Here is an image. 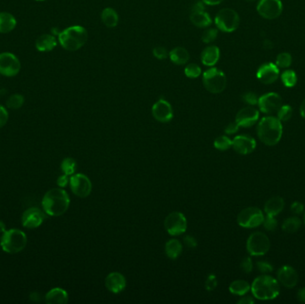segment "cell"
Returning a JSON list of instances; mask_svg holds the SVG:
<instances>
[{"instance_id": "cell-48", "label": "cell", "mask_w": 305, "mask_h": 304, "mask_svg": "<svg viewBox=\"0 0 305 304\" xmlns=\"http://www.w3.org/2000/svg\"><path fill=\"white\" fill-rule=\"evenodd\" d=\"M239 128H240L239 125L234 121V122H230L229 124L227 125V127L225 128V132L228 135H232V134H235L239 131Z\"/></svg>"}, {"instance_id": "cell-23", "label": "cell", "mask_w": 305, "mask_h": 304, "mask_svg": "<svg viewBox=\"0 0 305 304\" xmlns=\"http://www.w3.org/2000/svg\"><path fill=\"white\" fill-rule=\"evenodd\" d=\"M285 208V201L280 196H273L265 202L264 213L268 216H275L282 213Z\"/></svg>"}, {"instance_id": "cell-55", "label": "cell", "mask_w": 305, "mask_h": 304, "mask_svg": "<svg viewBox=\"0 0 305 304\" xmlns=\"http://www.w3.org/2000/svg\"><path fill=\"white\" fill-rule=\"evenodd\" d=\"M300 114H301V117L305 120V99L301 102V106H300Z\"/></svg>"}, {"instance_id": "cell-53", "label": "cell", "mask_w": 305, "mask_h": 304, "mask_svg": "<svg viewBox=\"0 0 305 304\" xmlns=\"http://www.w3.org/2000/svg\"><path fill=\"white\" fill-rule=\"evenodd\" d=\"M296 298L301 303H305V287H302V288L298 290L297 293H296Z\"/></svg>"}, {"instance_id": "cell-8", "label": "cell", "mask_w": 305, "mask_h": 304, "mask_svg": "<svg viewBox=\"0 0 305 304\" xmlns=\"http://www.w3.org/2000/svg\"><path fill=\"white\" fill-rule=\"evenodd\" d=\"M270 249V241L268 235L257 231L249 235L247 241V250L252 256H263Z\"/></svg>"}, {"instance_id": "cell-42", "label": "cell", "mask_w": 305, "mask_h": 304, "mask_svg": "<svg viewBox=\"0 0 305 304\" xmlns=\"http://www.w3.org/2000/svg\"><path fill=\"white\" fill-rule=\"evenodd\" d=\"M242 100L244 103L247 104L251 107H254L255 105H257L259 97L254 92H247L242 95Z\"/></svg>"}, {"instance_id": "cell-34", "label": "cell", "mask_w": 305, "mask_h": 304, "mask_svg": "<svg viewBox=\"0 0 305 304\" xmlns=\"http://www.w3.org/2000/svg\"><path fill=\"white\" fill-rule=\"evenodd\" d=\"M77 168V163L76 161L73 158L67 157L63 159L62 163H61V170L63 174H66L68 176L74 175L75 171Z\"/></svg>"}, {"instance_id": "cell-37", "label": "cell", "mask_w": 305, "mask_h": 304, "mask_svg": "<svg viewBox=\"0 0 305 304\" xmlns=\"http://www.w3.org/2000/svg\"><path fill=\"white\" fill-rule=\"evenodd\" d=\"M184 73L189 79H197L202 75V69L196 63H188L185 67Z\"/></svg>"}, {"instance_id": "cell-2", "label": "cell", "mask_w": 305, "mask_h": 304, "mask_svg": "<svg viewBox=\"0 0 305 304\" xmlns=\"http://www.w3.org/2000/svg\"><path fill=\"white\" fill-rule=\"evenodd\" d=\"M282 134L283 126L278 117L268 115L262 118L258 123V138L266 146H276L281 140Z\"/></svg>"}, {"instance_id": "cell-17", "label": "cell", "mask_w": 305, "mask_h": 304, "mask_svg": "<svg viewBox=\"0 0 305 304\" xmlns=\"http://www.w3.org/2000/svg\"><path fill=\"white\" fill-rule=\"evenodd\" d=\"M152 114L156 121L166 123L172 121L173 118V110L172 105L164 99H159L152 107Z\"/></svg>"}, {"instance_id": "cell-1", "label": "cell", "mask_w": 305, "mask_h": 304, "mask_svg": "<svg viewBox=\"0 0 305 304\" xmlns=\"http://www.w3.org/2000/svg\"><path fill=\"white\" fill-rule=\"evenodd\" d=\"M70 206V197L62 188H53L45 194L42 207L45 213L52 217L63 215Z\"/></svg>"}, {"instance_id": "cell-28", "label": "cell", "mask_w": 305, "mask_h": 304, "mask_svg": "<svg viewBox=\"0 0 305 304\" xmlns=\"http://www.w3.org/2000/svg\"><path fill=\"white\" fill-rule=\"evenodd\" d=\"M16 27V19L9 13H0V33H9Z\"/></svg>"}, {"instance_id": "cell-4", "label": "cell", "mask_w": 305, "mask_h": 304, "mask_svg": "<svg viewBox=\"0 0 305 304\" xmlns=\"http://www.w3.org/2000/svg\"><path fill=\"white\" fill-rule=\"evenodd\" d=\"M88 39L87 29L80 25L68 27L58 34L59 43L67 51H77L87 43Z\"/></svg>"}, {"instance_id": "cell-6", "label": "cell", "mask_w": 305, "mask_h": 304, "mask_svg": "<svg viewBox=\"0 0 305 304\" xmlns=\"http://www.w3.org/2000/svg\"><path fill=\"white\" fill-rule=\"evenodd\" d=\"M202 84L207 91L212 94H220L227 87V77L222 71L210 67L202 74Z\"/></svg>"}, {"instance_id": "cell-12", "label": "cell", "mask_w": 305, "mask_h": 304, "mask_svg": "<svg viewBox=\"0 0 305 304\" xmlns=\"http://www.w3.org/2000/svg\"><path fill=\"white\" fill-rule=\"evenodd\" d=\"M21 71V62L16 55L4 52L0 54V74L6 77H14Z\"/></svg>"}, {"instance_id": "cell-51", "label": "cell", "mask_w": 305, "mask_h": 304, "mask_svg": "<svg viewBox=\"0 0 305 304\" xmlns=\"http://www.w3.org/2000/svg\"><path fill=\"white\" fill-rule=\"evenodd\" d=\"M69 182H70V180H69L68 175H66V174H63L62 176L59 177L58 179H57V185L60 187H66Z\"/></svg>"}, {"instance_id": "cell-13", "label": "cell", "mask_w": 305, "mask_h": 304, "mask_svg": "<svg viewBox=\"0 0 305 304\" xmlns=\"http://www.w3.org/2000/svg\"><path fill=\"white\" fill-rule=\"evenodd\" d=\"M256 9L261 17L267 20H274L282 14L283 5L280 0H260Z\"/></svg>"}, {"instance_id": "cell-33", "label": "cell", "mask_w": 305, "mask_h": 304, "mask_svg": "<svg viewBox=\"0 0 305 304\" xmlns=\"http://www.w3.org/2000/svg\"><path fill=\"white\" fill-rule=\"evenodd\" d=\"M281 81L287 88H294L297 83V75L293 70H287L281 74Z\"/></svg>"}, {"instance_id": "cell-3", "label": "cell", "mask_w": 305, "mask_h": 304, "mask_svg": "<svg viewBox=\"0 0 305 304\" xmlns=\"http://www.w3.org/2000/svg\"><path fill=\"white\" fill-rule=\"evenodd\" d=\"M253 296L260 300H270L280 295V284L268 274H262L254 279L251 285Z\"/></svg>"}, {"instance_id": "cell-54", "label": "cell", "mask_w": 305, "mask_h": 304, "mask_svg": "<svg viewBox=\"0 0 305 304\" xmlns=\"http://www.w3.org/2000/svg\"><path fill=\"white\" fill-rule=\"evenodd\" d=\"M202 1L207 6H218L221 4L224 0H202Z\"/></svg>"}, {"instance_id": "cell-27", "label": "cell", "mask_w": 305, "mask_h": 304, "mask_svg": "<svg viewBox=\"0 0 305 304\" xmlns=\"http://www.w3.org/2000/svg\"><path fill=\"white\" fill-rule=\"evenodd\" d=\"M170 60L176 65H185L188 63L190 55L188 50L182 47H177L169 53Z\"/></svg>"}, {"instance_id": "cell-40", "label": "cell", "mask_w": 305, "mask_h": 304, "mask_svg": "<svg viewBox=\"0 0 305 304\" xmlns=\"http://www.w3.org/2000/svg\"><path fill=\"white\" fill-rule=\"evenodd\" d=\"M218 29L214 28H206L202 34V41L206 44H211L217 40Z\"/></svg>"}, {"instance_id": "cell-52", "label": "cell", "mask_w": 305, "mask_h": 304, "mask_svg": "<svg viewBox=\"0 0 305 304\" xmlns=\"http://www.w3.org/2000/svg\"><path fill=\"white\" fill-rule=\"evenodd\" d=\"M239 304H253L254 303V300L253 297L250 295H243L241 299L238 301Z\"/></svg>"}, {"instance_id": "cell-59", "label": "cell", "mask_w": 305, "mask_h": 304, "mask_svg": "<svg viewBox=\"0 0 305 304\" xmlns=\"http://www.w3.org/2000/svg\"><path fill=\"white\" fill-rule=\"evenodd\" d=\"M303 222H304L305 224V212L304 213H303Z\"/></svg>"}, {"instance_id": "cell-36", "label": "cell", "mask_w": 305, "mask_h": 304, "mask_svg": "<svg viewBox=\"0 0 305 304\" xmlns=\"http://www.w3.org/2000/svg\"><path fill=\"white\" fill-rule=\"evenodd\" d=\"M24 104V97L23 95L20 94H15L12 95L7 101V107L13 110H17L20 109Z\"/></svg>"}, {"instance_id": "cell-26", "label": "cell", "mask_w": 305, "mask_h": 304, "mask_svg": "<svg viewBox=\"0 0 305 304\" xmlns=\"http://www.w3.org/2000/svg\"><path fill=\"white\" fill-rule=\"evenodd\" d=\"M35 45L40 52H50L57 46V41L53 35L43 34L38 38Z\"/></svg>"}, {"instance_id": "cell-39", "label": "cell", "mask_w": 305, "mask_h": 304, "mask_svg": "<svg viewBox=\"0 0 305 304\" xmlns=\"http://www.w3.org/2000/svg\"><path fill=\"white\" fill-rule=\"evenodd\" d=\"M213 145H214V147L218 150H228L230 147H232V140L228 137L220 136L214 140Z\"/></svg>"}, {"instance_id": "cell-9", "label": "cell", "mask_w": 305, "mask_h": 304, "mask_svg": "<svg viewBox=\"0 0 305 304\" xmlns=\"http://www.w3.org/2000/svg\"><path fill=\"white\" fill-rule=\"evenodd\" d=\"M264 214L258 207H247L243 209L238 215V223L245 228H255L262 225Z\"/></svg>"}, {"instance_id": "cell-7", "label": "cell", "mask_w": 305, "mask_h": 304, "mask_svg": "<svg viewBox=\"0 0 305 304\" xmlns=\"http://www.w3.org/2000/svg\"><path fill=\"white\" fill-rule=\"evenodd\" d=\"M218 29L226 33H231L238 29L240 24V17L238 12L232 8H222L218 12L214 18Z\"/></svg>"}, {"instance_id": "cell-46", "label": "cell", "mask_w": 305, "mask_h": 304, "mask_svg": "<svg viewBox=\"0 0 305 304\" xmlns=\"http://www.w3.org/2000/svg\"><path fill=\"white\" fill-rule=\"evenodd\" d=\"M291 211L295 215H300L304 212V206L301 201H295L291 205Z\"/></svg>"}, {"instance_id": "cell-25", "label": "cell", "mask_w": 305, "mask_h": 304, "mask_svg": "<svg viewBox=\"0 0 305 304\" xmlns=\"http://www.w3.org/2000/svg\"><path fill=\"white\" fill-rule=\"evenodd\" d=\"M68 293L63 288L55 287L50 290L45 296V300L48 304H64L68 302Z\"/></svg>"}, {"instance_id": "cell-18", "label": "cell", "mask_w": 305, "mask_h": 304, "mask_svg": "<svg viewBox=\"0 0 305 304\" xmlns=\"http://www.w3.org/2000/svg\"><path fill=\"white\" fill-rule=\"evenodd\" d=\"M277 280L284 287L294 288L297 285L299 276L294 267L285 265L280 267L277 272Z\"/></svg>"}, {"instance_id": "cell-58", "label": "cell", "mask_w": 305, "mask_h": 304, "mask_svg": "<svg viewBox=\"0 0 305 304\" xmlns=\"http://www.w3.org/2000/svg\"><path fill=\"white\" fill-rule=\"evenodd\" d=\"M245 1H247V2H254L255 0H245Z\"/></svg>"}, {"instance_id": "cell-20", "label": "cell", "mask_w": 305, "mask_h": 304, "mask_svg": "<svg viewBox=\"0 0 305 304\" xmlns=\"http://www.w3.org/2000/svg\"><path fill=\"white\" fill-rule=\"evenodd\" d=\"M256 76L261 83L265 85L272 84L280 76V68L272 62L264 63L258 69Z\"/></svg>"}, {"instance_id": "cell-49", "label": "cell", "mask_w": 305, "mask_h": 304, "mask_svg": "<svg viewBox=\"0 0 305 304\" xmlns=\"http://www.w3.org/2000/svg\"><path fill=\"white\" fill-rule=\"evenodd\" d=\"M206 288L211 291V290H213L216 286H217V280H216V278L214 277L213 275L209 276V278L207 279V281H206Z\"/></svg>"}, {"instance_id": "cell-11", "label": "cell", "mask_w": 305, "mask_h": 304, "mask_svg": "<svg viewBox=\"0 0 305 304\" xmlns=\"http://www.w3.org/2000/svg\"><path fill=\"white\" fill-rule=\"evenodd\" d=\"M257 105L261 113L272 115L280 110L283 105V100L278 93L270 92L260 96Z\"/></svg>"}, {"instance_id": "cell-32", "label": "cell", "mask_w": 305, "mask_h": 304, "mask_svg": "<svg viewBox=\"0 0 305 304\" xmlns=\"http://www.w3.org/2000/svg\"><path fill=\"white\" fill-rule=\"evenodd\" d=\"M301 226V220L297 216L288 217L282 223V230L288 234L296 233Z\"/></svg>"}, {"instance_id": "cell-29", "label": "cell", "mask_w": 305, "mask_h": 304, "mask_svg": "<svg viewBox=\"0 0 305 304\" xmlns=\"http://www.w3.org/2000/svg\"><path fill=\"white\" fill-rule=\"evenodd\" d=\"M101 20L108 28H114L119 23V15L114 8H107L101 13Z\"/></svg>"}, {"instance_id": "cell-43", "label": "cell", "mask_w": 305, "mask_h": 304, "mask_svg": "<svg viewBox=\"0 0 305 304\" xmlns=\"http://www.w3.org/2000/svg\"><path fill=\"white\" fill-rule=\"evenodd\" d=\"M240 268H241V271H242L244 273H246V274H249V273L253 272L254 264H253V260H252L250 257H245V258L241 260Z\"/></svg>"}, {"instance_id": "cell-50", "label": "cell", "mask_w": 305, "mask_h": 304, "mask_svg": "<svg viewBox=\"0 0 305 304\" xmlns=\"http://www.w3.org/2000/svg\"><path fill=\"white\" fill-rule=\"evenodd\" d=\"M184 243L186 246H188L189 248H195L197 246V242L195 238H193L191 235H187L185 237Z\"/></svg>"}, {"instance_id": "cell-44", "label": "cell", "mask_w": 305, "mask_h": 304, "mask_svg": "<svg viewBox=\"0 0 305 304\" xmlns=\"http://www.w3.org/2000/svg\"><path fill=\"white\" fill-rule=\"evenodd\" d=\"M256 267L261 274H269L273 272V266L266 260H260L256 263Z\"/></svg>"}, {"instance_id": "cell-57", "label": "cell", "mask_w": 305, "mask_h": 304, "mask_svg": "<svg viewBox=\"0 0 305 304\" xmlns=\"http://www.w3.org/2000/svg\"><path fill=\"white\" fill-rule=\"evenodd\" d=\"M7 230L6 228V224L0 220V233H4L5 231Z\"/></svg>"}, {"instance_id": "cell-41", "label": "cell", "mask_w": 305, "mask_h": 304, "mask_svg": "<svg viewBox=\"0 0 305 304\" xmlns=\"http://www.w3.org/2000/svg\"><path fill=\"white\" fill-rule=\"evenodd\" d=\"M262 225H263V227H264L266 230L268 231V232H273V231L276 230L277 228H278L279 222H278V220H277L275 216L266 215L264 220L262 222Z\"/></svg>"}, {"instance_id": "cell-15", "label": "cell", "mask_w": 305, "mask_h": 304, "mask_svg": "<svg viewBox=\"0 0 305 304\" xmlns=\"http://www.w3.org/2000/svg\"><path fill=\"white\" fill-rule=\"evenodd\" d=\"M260 117L259 111L254 107H244L235 115V122L242 128H250L254 126Z\"/></svg>"}, {"instance_id": "cell-38", "label": "cell", "mask_w": 305, "mask_h": 304, "mask_svg": "<svg viewBox=\"0 0 305 304\" xmlns=\"http://www.w3.org/2000/svg\"><path fill=\"white\" fill-rule=\"evenodd\" d=\"M293 116V108L289 105H282L280 110L277 112V117L281 122H286Z\"/></svg>"}, {"instance_id": "cell-60", "label": "cell", "mask_w": 305, "mask_h": 304, "mask_svg": "<svg viewBox=\"0 0 305 304\" xmlns=\"http://www.w3.org/2000/svg\"><path fill=\"white\" fill-rule=\"evenodd\" d=\"M36 1H45V0H36Z\"/></svg>"}, {"instance_id": "cell-10", "label": "cell", "mask_w": 305, "mask_h": 304, "mask_svg": "<svg viewBox=\"0 0 305 304\" xmlns=\"http://www.w3.org/2000/svg\"><path fill=\"white\" fill-rule=\"evenodd\" d=\"M164 227L171 235H180L187 230V219L183 213L179 212L170 213L164 220Z\"/></svg>"}, {"instance_id": "cell-35", "label": "cell", "mask_w": 305, "mask_h": 304, "mask_svg": "<svg viewBox=\"0 0 305 304\" xmlns=\"http://www.w3.org/2000/svg\"><path fill=\"white\" fill-rule=\"evenodd\" d=\"M292 62H293L292 55L289 53H287V52H283V53H280V55L277 56L276 63L275 64L279 68L287 69V68L290 67Z\"/></svg>"}, {"instance_id": "cell-56", "label": "cell", "mask_w": 305, "mask_h": 304, "mask_svg": "<svg viewBox=\"0 0 305 304\" xmlns=\"http://www.w3.org/2000/svg\"><path fill=\"white\" fill-rule=\"evenodd\" d=\"M263 48H266V49H270V48H273V43L272 41L266 40V41H263Z\"/></svg>"}, {"instance_id": "cell-30", "label": "cell", "mask_w": 305, "mask_h": 304, "mask_svg": "<svg viewBox=\"0 0 305 304\" xmlns=\"http://www.w3.org/2000/svg\"><path fill=\"white\" fill-rule=\"evenodd\" d=\"M165 253L172 260H175L182 253V244L178 239H170L165 245Z\"/></svg>"}, {"instance_id": "cell-21", "label": "cell", "mask_w": 305, "mask_h": 304, "mask_svg": "<svg viewBox=\"0 0 305 304\" xmlns=\"http://www.w3.org/2000/svg\"><path fill=\"white\" fill-rule=\"evenodd\" d=\"M107 289L114 293H119L125 289L126 279L119 272H112L107 276L105 281Z\"/></svg>"}, {"instance_id": "cell-45", "label": "cell", "mask_w": 305, "mask_h": 304, "mask_svg": "<svg viewBox=\"0 0 305 304\" xmlns=\"http://www.w3.org/2000/svg\"><path fill=\"white\" fill-rule=\"evenodd\" d=\"M153 55L158 60H165L169 56V53L164 47L157 46L153 49Z\"/></svg>"}, {"instance_id": "cell-47", "label": "cell", "mask_w": 305, "mask_h": 304, "mask_svg": "<svg viewBox=\"0 0 305 304\" xmlns=\"http://www.w3.org/2000/svg\"><path fill=\"white\" fill-rule=\"evenodd\" d=\"M8 121V113L4 107L0 106V128L4 127Z\"/></svg>"}, {"instance_id": "cell-5", "label": "cell", "mask_w": 305, "mask_h": 304, "mask_svg": "<svg viewBox=\"0 0 305 304\" xmlns=\"http://www.w3.org/2000/svg\"><path fill=\"white\" fill-rule=\"evenodd\" d=\"M27 245V237L20 229L13 228L5 231L1 238L0 246L7 253L15 254L22 252Z\"/></svg>"}, {"instance_id": "cell-14", "label": "cell", "mask_w": 305, "mask_h": 304, "mask_svg": "<svg viewBox=\"0 0 305 304\" xmlns=\"http://www.w3.org/2000/svg\"><path fill=\"white\" fill-rule=\"evenodd\" d=\"M71 189L78 197L85 198L88 196L92 190V184L88 177L78 173L72 175L70 179Z\"/></svg>"}, {"instance_id": "cell-31", "label": "cell", "mask_w": 305, "mask_h": 304, "mask_svg": "<svg viewBox=\"0 0 305 304\" xmlns=\"http://www.w3.org/2000/svg\"><path fill=\"white\" fill-rule=\"evenodd\" d=\"M228 289H229V292L233 293V294L239 295V296H243V295L247 294L249 291H251V285L246 280L239 279V280L233 281L229 285Z\"/></svg>"}, {"instance_id": "cell-24", "label": "cell", "mask_w": 305, "mask_h": 304, "mask_svg": "<svg viewBox=\"0 0 305 304\" xmlns=\"http://www.w3.org/2000/svg\"><path fill=\"white\" fill-rule=\"evenodd\" d=\"M189 19H190V22H192L193 25L201 28V29L208 28L213 22L211 16L206 10L192 11Z\"/></svg>"}, {"instance_id": "cell-16", "label": "cell", "mask_w": 305, "mask_h": 304, "mask_svg": "<svg viewBox=\"0 0 305 304\" xmlns=\"http://www.w3.org/2000/svg\"><path fill=\"white\" fill-rule=\"evenodd\" d=\"M46 219L45 213L36 207H31L26 210L22 216V224L23 227L29 229L37 228L42 225Z\"/></svg>"}, {"instance_id": "cell-22", "label": "cell", "mask_w": 305, "mask_h": 304, "mask_svg": "<svg viewBox=\"0 0 305 304\" xmlns=\"http://www.w3.org/2000/svg\"><path fill=\"white\" fill-rule=\"evenodd\" d=\"M221 57L220 48L215 45H210L202 50L201 54V62L207 67H213Z\"/></svg>"}, {"instance_id": "cell-19", "label": "cell", "mask_w": 305, "mask_h": 304, "mask_svg": "<svg viewBox=\"0 0 305 304\" xmlns=\"http://www.w3.org/2000/svg\"><path fill=\"white\" fill-rule=\"evenodd\" d=\"M232 147L238 154L247 155L255 150L256 141L248 135H239L232 140Z\"/></svg>"}]
</instances>
